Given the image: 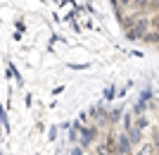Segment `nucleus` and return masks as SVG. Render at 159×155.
<instances>
[{"label":"nucleus","mask_w":159,"mask_h":155,"mask_svg":"<svg viewBox=\"0 0 159 155\" xmlns=\"http://www.w3.org/2000/svg\"><path fill=\"white\" fill-rule=\"evenodd\" d=\"M154 153H157V148H154L152 143H143V146H140V150H138L135 155H154Z\"/></svg>","instance_id":"39448f33"},{"label":"nucleus","mask_w":159,"mask_h":155,"mask_svg":"<svg viewBox=\"0 0 159 155\" xmlns=\"http://www.w3.org/2000/svg\"><path fill=\"white\" fill-rule=\"evenodd\" d=\"M147 2H150V0H133V10H135V12H147Z\"/></svg>","instance_id":"423d86ee"},{"label":"nucleus","mask_w":159,"mask_h":155,"mask_svg":"<svg viewBox=\"0 0 159 155\" xmlns=\"http://www.w3.org/2000/svg\"><path fill=\"white\" fill-rule=\"evenodd\" d=\"M95 136H98V129H86V131H83V138H81V143H83V146H88V143H90V141H93V138H95Z\"/></svg>","instance_id":"20e7f679"},{"label":"nucleus","mask_w":159,"mask_h":155,"mask_svg":"<svg viewBox=\"0 0 159 155\" xmlns=\"http://www.w3.org/2000/svg\"><path fill=\"white\" fill-rule=\"evenodd\" d=\"M133 5V0H121V2H119V7H131Z\"/></svg>","instance_id":"9b49d317"},{"label":"nucleus","mask_w":159,"mask_h":155,"mask_svg":"<svg viewBox=\"0 0 159 155\" xmlns=\"http://www.w3.org/2000/svg\"><path fill=\"white\" fill-rule=\"evenodd\" d=\"M95 155H116V150L105 141V143H100V146H98V153H95Z\"/></svg>","instance_id":"7ed1b4c3"},{"label":"nucleus","mask_w":159,"mask_h":155,"mask_svg":"<svg viewBox=\"0 0 159 155\" xmlns=\"http://www.w3.org/2000/svg\"><path fill=\"white\" fill-rule=\"evenodd\" d=\"M119 2H121V0H112V5H114V7H119Z\"/></svg>","instance_id":"f8f14e48"},{"label":"nucleus","mask_w":159,"mask_h":155,"mask_svg":"<svg viewBox=\"0 0 159 155\" xmlns=\"http://www.w3.org/2000/svg\"><path fill=\"white\" fill-rule=\"evenodd\" d=\"M128 141H131V143H138L140 141V129L138 127H135V129L128 127Z\"/></svg>","instance_id":"0eeeda50"},{"label":"nucleus","mask_w":159,"mask_h":155,"mask_svg":"<svg viewBox=\"0 0 159 155\" xmlns=\"http://www.w3.org/2000/svg\"><path fill=\"white\" fill-rule=\"evenodd\" d=\"M147 29H150V17H147V12H138L135 24H133L131 29H126V38L128 41H140Z\"/></svg>","instance_id":"f257e3e1"},{"label":"nucleus","mask_w":159,"mask_h":155,"mask_svg":"<svg viewBox=\"0 0 159 155\" xmlns=\"http://www.w3.org/2000/svg\"><path fill=\"white\" fill-rule=\"evenodd\" d=\"M152 146L159 150V129H154V131H152Z\"/></svg>","instance_id":"9d476101"},{"label":"nucleus","mask_w":159,"mask_h":155,"mask_svg":"<svg viewBox=\"0 0 159 155\" xmlns=\"http://www.w3.org/2000/svg\"><path fill=\"white\" fill-rule=\"evenodd\" d=\"M154 12H159V0H150L147 2V14H154Z\"/></svg>","instance_id":"1a4fd4ad"},{"label":"nucleus","mask_w":159,"mask_h":155,"mask_svg":"<svg viewBox=\"0 0 159 155\" xmlns=\"http://www.w3.org/2000/svg\"><path fill=\"white\" fill-rule=\"evenodd\" d=\"M150 29H154V31H159V12L150 14Z\"/></svg>","instance_id":"6e6552de"},{"label":"nucleus","mask_w":159,"mask_h":155,"mask_svg":"<svg viewBox=\"0 0 159 155\" xmlns=\"http://www.w3.org/2000/svg\"><path fill=\"white\" fill-rule=\"evenodd\" d=\"M140 41H145V43H150V46H159V31H154V29H147Z\"/></svg>","instance_id":"f03ea898"}]
</instances>
